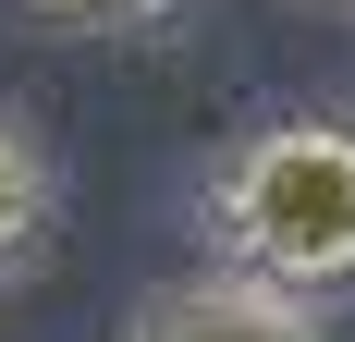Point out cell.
I'll use <instances>...</instances> for the list:
<instances>
[{
  "label": "cell",
  "mask_w": 355,
  "mask_h": 342,
  "mask_svg": "<svg viewBox=\"0 0 355 342\" xmlns=\"http://www.w3.org/2000/svg\"><path fill=\"white\" fill-rule=\"evenodd\" d=\"M49 233H62V183H49L25 123H0V281H25L49 257Z\"/></svg>",
  "instance_id": "cell-3"
},
{
  "label": "cell",
  "mask_w": 355,
  "mask_h": 342,
  "mask_svg": "<svg viewBox=\"0 0 355 342\" xmlns=\"http://www.w3.org/2000/svg\"><path fill=\"white\" fill-rule=\"evenodd\" d=\"M123 342H319V318L270 306V294H245V281H172V294L135 306Z\"/></svg>",
  "instance_id": "cell-2"
},
{
  "label": "cell",
  "mask_w": 355,
  "mask_h": 342,
  "mask_svg": "<svg viewBox=\"0 0 355 342\" xmlns=\"http://www.w3.org/2000/svg\"><path fill=\"white\" fill-rule=\"evenodd\" d=\"M196 220L220 244V281L319 318V294H355V123L282 110V123L233 135Z\"/></svg>",
  "instance_id": "cell-1"
},
{
  "label": "cell",
  "mask_w": 355,
  "mask_h": 342,
  "mask_svg": "<svg viewBox=\"0 0 355 342\" xmlns=\"http://www.w3.org/2000/svg\"><path fill=\"white\" fill-rule=\"evenodd\" d=\"M37 25H147V12H172V0H12Z\"/></svg>",
  "instance_id": "cell-4"
}]
</instances>
